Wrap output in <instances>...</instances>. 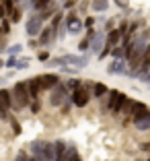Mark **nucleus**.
Instances as JSON below:
<instances>
[{"label":"nucleus","instance_id":"4","mask_svg":"<svg viewBox=\"0 0 150 161\" xmlns=\"http://www.w3.org/2000/svg\"><path fill=\"white\" fill-rule=\"evenodd\" d=\"M68 95H70L68 87H66L64 83H58V85L54 87L52 91H49V97H47V105H49V108H60Z\"/></svg>","mask_w":150,"mask_h":161},{"label":"nucleus","instance_id":"6","mask_svg":"<svg viewBox=\"0 0 150 161\" xmlns=\"http://www.w3.org/2000/svg\"><path fill=\"white\" fill-rule=\"evenodd\" d=\"M62 25L66 27V33H70V35H78L85 29V23H82V19L76 13H68V17H64V23Z\"/></svg>","mask_w":150,"mask_h":161},{"label":"nucleus","instance_id":"15","mask_svg":"<svg viewBox=\"0 0 150 161\" xmlns=\"http://www.w3.org/2000/svg\"><path fill=\"white\" fill-rule=\"evenodd\" d=\"M66 147H68V142H66L64 138H58V141H54V161H64Z\"/></svg>","mask_w":150,"mask_h":161},{"label":"nucleus","instance_id":"45","mask_svg":"<svg viewBox=\"0 0 150 161\" xmlns=\"http://www.w3.org/2000/svg\"><path fill=\"white\" fill-rule=\"evenodd\" d=\"M86 6H89V4H86V2H82V4H80V13H86Z\"/></svg>","mask_w":150,"mask_h":161},{"label":"nucleus","instance_id":"3","mask_svg":"<svg viewBox=\"0 0 150 161\" xmlns=\"http://www.w3.org/2000/svg\"><path fill=\"white\" fill-rule=\"evenodd\" d=\"M10 95H13V112H23V109L29 108V103H31V97H29L27 83H25V80L14 83L13 89H10Z\"/></svg>","mask_w":150,"mask_h":161},{"label":"nucleus","instance_id":"47","mask_svg":"<svg viewBox=\"0 0 150 161\" xmlns=\"http://www.w3.org/2000/svg\"><path fill=\"white\" fill-rule=\"evenodd\" d=\"M148 161H150V159H148Z\"/></svg>","mask_w":150,"mask_h":161},{"label":"nucleus","instance_id":"1","mask_svg":"<svg viewBox=\"0 0 150 161\" xmlns=\"http://www.w3.org/2000/svg\"><path fill=\"white\" fill-rule=\"evenodd\" d=\"M91 64V58L86 54H64L58 58H49L47 66H74V68H86Z\"/></svg>","mask_w":150,"mask_h":161},{"label":"nucleus","instance_id":"32","mask_svg":"<svg viewBox=\"0 0 150 161\" xmlns=\"http://www.w3.org/2000/svg\"><path fill=\"white\" fill-rule=\"evenodd\" d=\"M10 25H13V23H10L8 19H2V21H0V29H2V35H8V33H10Z\"/></svg>","mask_w":150,"mask_h":161},{"label":"nucleus","instance_id":"7","mask_svg":"<svg viewBox=\"0 0 150 161\" xmlns=\"http://www.w3.org/2000/svg\"><path fill=\"white\" fill-rule=\"evenodd\" d=\"M41 29H43V21L37 13H33L31 17L25 21V33H27V37H37V35L41 33Z\"/></svg>","mask_w":150,"mask_h":161},{"label":"nucleus","instance_id":"27","mask_svg":"<svg viewBox=\"0 0 150 161\" xmlns=\"http://www.w3.org/2000/svg\"><path fill=\"white\" fill-rule=\"evenodd\" d=\"M64 85L68 87V91H74V89H78V87L82 85V80H80V79H68Z\"/></svg>","mask_w":150,"mask_h":161},{"label":"nucleus","instance_id":"23","mask_svg":"<svg viewBox=\"0 0 150 161\" xmlns=\"http://www.w3.org/2000/svg\"><path fill=\"white\" fill-rule=\"evenodd\" d=\"M49 2H52V0H33L31 2V10L33 13H39V10H43Z\"/></svg>","mask_w":150,"mask_h":161},{"label":"nucleus","instance_id":"25","mask_svg":"<svg viewBox=\"0 0 150 161\" xmlns=\"http://www.w3.org/2000/svg\"><path fill=\"white\" fill-rule=\"evenodd\" d=\"M111 56H113V60H119V58H126V46H115L111 50Z\"/></svg>","mask_w":150,"mask_h":161},{"label":"nucleus","instance_id":"2","mask_svg":"<svg viewBox=\"0 0 150 161\" xmlns=\"http://www.w3.org/2000/svg\"><path fill=\"white\" fill-rule=\"evenodd\" d=\"M126 97H127V95L122 93V91L109 89V93L105 95V97H101V109L117 118V114H119V109H122L123 101H126Z\"/></svg>","mask_w":150,"mask_h":161},{"label":"nucleus","instance_id":"22","mask_svg":"<svg viewBox=\"0 0 150 161\" xmlns=\"http://www.w3.org/2000/svg\"><path fill=\"white\" fill-rule=\"evenodd\" d=\"M21 19H23V8H21L19 4H17V6H14V10H13V13L8 14V21H10L13 25H17V23H19Z\"/></svg>","mask_w":150,"mask_h":161},{"label":"nucleus","instance_id":"39","mask_svg":"<svg viewBox=\"0 0 150 161\" xmlns=\"http://www.w3.org/2000/svg\"><path fill=\"white\" fill-rule=\"evenodd\" d=\"M31 2H33V0H21V2H19V6H21V8H31Z\"/></svg>","mask_w":150,"mask_h":161},{"label":"nucleus","instance_id":"34","mask_svg":"<svg viewBox=\"0 0 150 161\" xmlns=\"http://www.w3.org/2000/svg\"><path fill=\"white\" fill-rule=\"evenodd\" d=\"M29 109H31L33 114H37L39 109H41V103H39V99H33L31 103H29Z\"/></svg>","mask_w":150,"mask_h":161},{"label":"nucleus","instance_id":"37","mask_svg":"<svg viewBox=\"0 0 150 161\" xmlns=\"http://www.w3.org/2000/svg\"><path fill=\"white\" fill-rule=\"evenodd\" d=\"M60 72H64V75H76V68L74 66H60Z\"/></svg>","mask_w":150,"mask_h":161},{"label":"nucleus","instance_id":"33","mask_svg":"<svg viewBox=\"0 0 150 161\" xmlns=\"http://www.w3.org/2000/svg\"><path fill=\"white\" fill-rule=\"evenodd\" d=\"M49 58H52V54H49V50H41V52L37 54V60H39V62H47Z\"/></svg>","mask_w":150,"mask_h":161},{"label":"nucleus","instance_id":"40","mask_svg":"<svg viewBox=\"0 0 150 161\" xmlns=\"http://www.w3.org/2000/svg\"><path fill=\"white\" fill-rule=\"evenodd\" d=\"M115 4H117L119 8H127V0H115Z\"/></svg>","mask_w":150,"mask_h":161},{"label":"nucleus","instance_id":"8","mask_svg":"<svg viewBox=\"0 0 150 161\" xmlns=\"http://www.w3.org/2000/svg\"><path fill=\"white\" fill-rule=\"evenodd\" d=\"M91 97H93V95H91V91L85 89L82 85H80L78 89L70 91V99H72V103H74L76 108H85V105H89Z\"/></svg>","mask_w":150,"mask_h":161},{"label":"nucleus","instance_id":"16","mask_svg":"<svg viewBox=\"0 0 150 161\" xmlns=\"http://www.w3.org/2000/svg\"><path fill=\"white\" fill-rule=\"evenodd\" d=\"M132 122H134L136 130H140V132H146V130H150V109L146 112V114H142L140 118L132 120Z\"/></svg>","mask_w":150,"mask_h":161},{"label":"nucleus","instance_id":"43","mask_svg":"<svg viewBox=\"0 0 150 161\" xmlns=\"http://www.w3.org/2000/svg\"><path fill=\"white\" fill-rule=\"evenodd\" d=\"M68 161H82V157H80V153H74V155H72Z\"/></svg>","mask_w":150,"mask_h":161},{"label":"nucleus","instance_id":"29","mask_svg":"<svg viewBox=\"0 0 150 161\" xmlns=\"http://www.w3.org/2000/svg\"><path fill=\"white\" fill-rule=\"evenodd\" d=\"M0 2H2V6H4V10H6V17H8V14L14 10V6H17L14 0H0Z\"/></svg>","mask_w":150,"mask_h":161},{"label":"nucleus","instance_id":"17","mask_svg":"<svg viewBox=\"0 0 150 161\" xmlns=\"http://www.w3.org/2000/svg\"><path fill=\"white\" fill-rule=\"evenodd\" d=\"M107 46H111V47H115V46H119V43H122V31H119L117 27L115 29H109L107 31Z\"/></svg>","mask_w":150,"mask_h":161},{"label":"nucleus","instance_id":"44","mask_svg":"<svg viewBox=\"0 0 150 161\" xmlns=\"http://www.w3.org/2000/svg\"><path fill=\"white\" fill-rule=\"evenodd\" d=\"M140 147H142V151H150V142H142Z\"/></svg>","mask_w":150,"mask_h":161},{"label":"nucleus","instance_id":"35","mask_svg":"<svg viewBox=\"0 0 150 161\" xmlns=\"http://www.w3.org/2000/svg\"><path fill=\"white\" fill-rule=\"evenodd\" d=\"M74 4H78V0H62V10H68V8H72Z\"/></svg>","mask_w":150,"mask_h":161},{"label":"nucleus","instance_id":"28","mask_svg":"<svg viewBox=\"0 0 150 161\" xmlns=\"http://www.w3.org/2000/svg\"><path fill=\"white\" fill-rule=\"evenodd\" d=\"M8 122H10V126H13V134H14V136H19V134L23 132V128H21V124L17 122V118H13V116H10Z\"/></svg>","mask_w":150,"mask_h":161},{"label":"nucleus","instance_id":"36","mask_svg":"<svg viewBox=\"0 0 150 161\" xmlns=\"http://www.w3.org/2000/svg\"><path fill=\"white\" fill-rule=\"evenodd\" d=\"M17 58H19V56H8V58L4 60V66H6V68H14V64H17Z\"/></svg>","mask_w":150,"mask_h":161},{"label":"nucleus","instance_id":"20","mask_svg":"<svg viewBox=\"0 0 150 161\" xmlns=\"http://www.w3.org/2000/svg\"><path fill=\"white\" fill-rule=\"evenodd\" d=\"M134 101H136V99L126 97V101H123V105H122V109H119V114H117V116H122V118H130L132 108H134Z\"/></svg>","mask_w":150,"mask_h":161},{"label":"nucleus","instance_id":"42","mask_svg":"<svg viewBox=\"0 0 150 161\" xmlns=\"http://www.w3.org/2000/svg\"><path fill=\"white\" fill-rule=\"evenodd\" d=\"M140 80H144V83H148V87H150V70L146 72L144 76H140Z\"/></svg>","mask_w":150,"mask_h":161},{"label":"nucleus","instance_id":"10","mask_svg":"<svg viewBox=\"0 0 150 161\" xmlns=\"http://www.w3.org/2000/svg\"><path fill=\"white\" fill-rule=\"evenodd\" d=\"M105 42H107V31H105V29H101V31H95L93 39H91L89 52L95 54V56H99V54H101V50L105 47Z\"/></svg>","mask_w":150,"mask_h":161},{"label":"nucleus","instance_id":"46","mask_svg":"<svg viewBox=\"0 0 150 161\" xmlns=\"http://www.w3.org/2000/svg\"><path fill=\"white\" fill-rule=\"evenodd\" d=\"M0 68H4V60L2 58H0Z\"/></svg>","mask_w":150,"mask_h":161},{"label":"nucleus","instance_id":"19","mask_svg":"<svg viewBox=\"0 0 150 161\" xmlns=\"http://www.w3.org/2000/svg\"><path fill=\"white\" fill-rule=\"evenodd\" d=\"M107 93H109V87L105 85V83H95L93 91H91V95H93L95 99H101V97H105Z\"/></svg>","mask_w":150,"mask_h":161},{"label":"nucleus","instance_id":"18","mask_svg":"<svg viewBox=\"0 0 150 161\" xmlns=\"http://www.w3.org/2000/svg\"><path fill=\"white\" fill-rule=\"evenodd\" d=\"M148 105L146 103H142V101H134V108H132V114H130V120H136V118H140L142 114H146L148 112Z\"/></svg>","mask_w":150,"mask_h":161},{"label":"nucleus","instance_id":"5","mask_svg":"<svg viewBox=\"0 0 150 161\" xmlns=\"http://www.w3.org/2000/svg\"><path fill=\"white\" fill-rule=\"evenodd\" d=\"M10 112H13V95H10V89L0 87V120H10Z\"/></svg>","mask_w":150,"mask_h":161},{"label":"nucleus","instance_id":"24","mask_svg":"<svg viewBox=\"0 0 150 161\" xmlns=\"http://www.w3.org/2000/svg\"><path fill=\"white\" fill-rule=\"evenodd\" d=\"M8 56H21V52H23V43H13V46H8L4 50Z\"/></svg>","mask_w":150,"mask_h":161},{"label":"nucleus","instance_id":"21","mask_svg":"<svg viewBox=\"0 0 150 161\" xmlns=\"http://www.w3.org/2000/svg\"><path fill=\"white\" fill-rule=\"evenodd\" d=\"M109 0H91V8L95 10V13H105V10L109 8Z\"/></svg>","mask_w":150,"mask_h":161},{"label":"nucleus","instance_id":"26","mask_svg":"<svg viewBox=\"0 0 150 161\" xmlns=\"http://www.w3.org/2000/svg\"><path fill=\"white\" fill-rule=\"evenodd\" d=\"M31 64V58H17V64H14V70H25Z\"/></svg>","mask_w":150,"mask_h":161},{"label":"nucleus","instance_id":"13","mask_svg":"<svg viewBox=\"0 0 150 161\" xmlns=\"http://www.w3.org/2000/svg\"><path fill=\"white\" fill-rule=\"evenodd\" d=\"M25 83H27V91H29L31 101L33 99H39V95L43 93V91H41V85H39V76H31V79H27Z\"/></svg>","mask_w":150,"mask_h":161},{"label":"nucleus","instance_id":"41","mask_svg":"<svg viewBox=\"0 0 150 161\" xmlns=\"http://www.w3.org/2000/svg\"><path fill=\"white\" fill-rule=\"evenodd\" d=\"M2 19H8V17H6V10H4V6H2V2H0V21Z\"/></svg>","mask_w":150,"mask_h":161},{"label":"nucleus","instance_id":"11","mask_svg":"<svg viewBox=\"0 0 150 161\" xmlns=\"http://www.w3.org/2000/svg\"><path fill=\"white\" fill-rule=\"evenodd\" d=\"M39 76V85H41V91H52L58 83H62L60 75L58 72H43V75H37Z\"/></svg>","mask_w":150,"mask_h":161},{"label":"nucleus","instance_id":"14","mask_svg":"<svg viewBox=\"0 0 150 161\" xmlns=\"http://www.w3.org/2000/svg\"><path fill=\"white\" fill-rule=\"evenodd\" d=\"M109 75H127V60L126 58H119V60H113L107 66Z\"/></svg>","mask_w":150,"mask_h":161},{"label":"nucleus","instance_id":"9","mask_svg":"<svg viewBox=\"0 0 150 161\" xmlns=\"http://www.w3.org/2000/svg\"><path fill=\"white\" fill-rule=\"evenodd\" d=\"M45 147H47V141L35 138V141L29 142V155H31L35 161H47L45 159Z\"/></svg>","mask_w":150,"mask_h":161},{"label":"nucleus","instance_id":"12","mask_svg":"<svg viewBox=\"0 0 150 161\" xmlns=\"http://www.w3.org/2000/svg\"><path fill=\"white\" fill-rule=\"evenodd\" d=\"M58 39V33L54 31L52 27H43L41 33L37 35V46L39 47H47V46H54V42Z\"/></svg>","mask_w":150,"mask_h":161},{"label":"nucleus","instance_id":"38","mask_svg":"<svg viewBox=\"0 0 150 161\" xmlns=\"http://www.w3.org/2000/svg\"><path fill=\"white\" fill-rule=\"evenodd\" d=\"M82 23H85V27H86V29H91V27L95 25V17H86V19L82 21Z\"/></svg>","mask_w":150,"mask_h":161},{"label":"nucleus","instance_id":"30","mask_svg":"<svg viewBox=\"0 0 150 161\" xmlns=\"http://www.w3.org/2000/svg\"><path fill=\"white\" fill-rule=\"evenodd\" d=\"M72 105H74V103H72V99H70V95H68V97H66V99H64V103H62L60 105V109H62V114H68V112H70V108H72Z\"/></svg>","mask_w":150,"mask_h":161},{"label":"nucleus","instance_id":"31","mask_svg":"<svg viewBox=\"0 0 150 161\" xmlns=\"http://www.w3.org/2000/svg\"><path fill=\"white\" fill-rule=\"evenodd\" d=\"M14 161H35V159H33L27 151H19V153H17V157H14Z\"/></svg>","mask_w":150,"mask_h":161}]
</instances>
